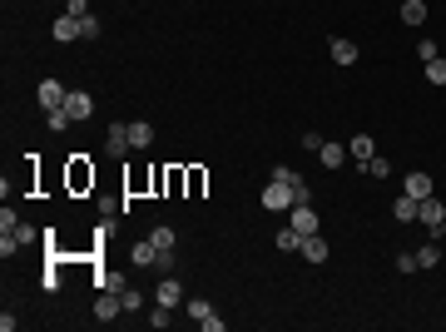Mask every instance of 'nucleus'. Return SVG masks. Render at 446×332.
I'll list each match as a JSON object with an SVG mask.
<instances>
[{"label": "nucleus", "mask_w": 446, "mask_h": 332, "mask_svg": "<svg viewBox=\"0 0 446 332\" xmlns=\"http://www.w3.org/2000/svg\"><path fill=\"white\" fill-rule=\"evenodd\" d=\"M184 308H189V317H194L203 332H223V317L213 312V303H203V298H184Z\"/></svg>", "instance_id": "1"}, {"label": "nucleus", "mask_w": 446, "mask_h": 332, "mask_svg": "<svg viewBox=\"0 0 446 332\" xmlns=\"http://www.w3.org/2000/svg\"><path fill=\"white\" fill-rule=\"evenodd\" d=\"M154 303H159V308H184V283L164 273V278H159V288H154Z\"/></svg>", "instance_id": "2"}, {"label": "nucleus", "mask_w": 446, "mask_h": 332, "mask_svg": "<svg viewBox=\"0 0 446 332\" xmlns=\"http://www.w3.org/2000/svg\"><path fill=\"white\" fill-rule=\"evenodd\" d=\"M263 208L288 213V208H293V189H288V184H278V179H268V189H263Z\"/></svg>", "instance_id": "3"}, {"label": "nucleus", "mask_w": 446, "mask_h": 332, "mask_svg": "<svg viewBox=\"0 0 446 332\" xmlns=\"http://www.w3.org/2000/svg\"><path fill=\"white\" fill-rule=\"evenodd\" d=\"M288 224H293L303 238L317 233V208H312V203H293V208H288Z\"/></svg>", "instance_id": "4"}, {"label": "nucleus", "mask_w": 446, "mask_h": 332, "mask_svg": "<svg viewBox=\"0 0 446 332\" xmlns=\"http://www.w3.org/2000/svg\"><path fill=\"white\" fill-rule=\"evenodd\" d=\"M120 312H124V298L120 293H99L94 298V322H120Z\"/></svg>", "instance_id": "5"}, {"label": "nucleus", "mask_w": 446, "mask_h": 332, "mask_svg": "<svg viewBox=\"0 0 446 332\" xmlns=\"http://www.w3.org/2000/svg\"><path fill=\"white\" fill-rule=\"evenodd\" d=\"M417 218H422V224H426V229H431V233H436V229H441V224H446V203H441V199H431V194H426V199H422V208H417Z\"/></svg>", "instance_id": "6"}, {"label": "nucleus", "mask_w": 446, "mask_h": 332, "mask_svg": "<svg viewBox=\"0 0 446 332\" xmlns=\"http://www.w3.org/2000/svg\"><path fill=\"white\" fill-rule=\"evenodd\" d=\"M134 144H129V124H115V129H109V139H104V154L109 159H124Z\"/></svg>", "instance_id": "7"}, {"label": "nucleus", "mask_w": 446, "mask_h": 332, "mask_svg": "<svg viewBox=\"0 0 446 332\" xmlns=\"http://www.w3.org/2000/svg\"><path fill=\"white\" fill-rule=\"evenodd\" d=\"M65 85L60 80H40V89H35V99H40V109H55V104H65Z\"/></svg>", "instance_id": "8"}, {"label": "nucleus", "mask_w": 446, "mask_h": 332, "mask_svg": "<svg viewBox=\"0 0 446 332\" xmlns=\"http://www.w3.org/2000/svg\"><path fill=\"white\" fill-rule=\"evenodd\" d=\"M65 109H70V120H89V115H94V99H89L85 89H70V94H65Z\"/></svg>", "instance_id": "9"}, {"label": "nucleus", "mask_w": 446, "mask_h": 332, "mask_svg": "<svg viewBox=\"0 0 446 332\" xmlns=\"http://www.w3.org/2000/svg\"><path fill=\"white\" fill-rule=\"evenodd\" d=\"M347 154H352V159L362 164V169H367V159L377 154V139H372V134H352V139H347Z\"/></svg>", "instance_id": "10"}, {"label": "nucleus", "mask_w": 446, "mask_h": 332, "mask_svg": "<svg viewBox=\"0 0 446 332\" xmlns=\"http://www.w3.org/2000/svg\"><path fill=\"white\" fill-rule=\"evenodd\" d=\"M129 263H134V268H154V263H159V248H154V238H139V243L129 248Z\"/></svg>", "instance_id": "11"}, {"label": "nucleus", "mask_w": 446, "mask_h": 332, "mask_svg": "<svg viewBox=\"0 0 446 332\" xmlns=\"http://www.w3.org/2000/svg\"><path fill=\"white\" fill-rule=\"evenodd\" d=\"M273 243H278V253H298V248H303V233H298L293 224H283V229L273 233Z\"/></svg>", "instance_id": "12"}, {"label": "nucleus", "mask_w": 446, "mask_h": 332, "mask_svg": "<svg viewBox=\"0 0 446 332\" xmlns=\"http://www.w3.org/2000/svg\"><path fill=\"white\" fill-rule=\"evenodd\" d=\"M317 159L327 164V169H343L352 154H347V144H322V149H317Z\"/></svg>", "instance_id": "13"}, {"label": "nucleus", "mask_w": 446, "mask_h": 332, "mask_svg": "<svg viewBox=\"0 0 446 332\" xmlns=\"http://www.w3.org/2000/svg\"><path fill=\"white\" fill-rule=\"evenodd\" d=\"M129 144H134V149H149V144H154V124H149V120H129Z\"/></svg>", "instance_id": "14"}, {"label": "nucleus", "mask_w": 446, "mask_h": 332, "mask_svg": "<svg viewBox=\"0 0 446 332\" xmlns=\"http://www.w3.org/2000/svg\"><path fill=\"white\" fill-rule=\"evenodd\" d=\"M308 263H327V238H317V233H308L303 238V248H298Z\"/></svg>", "instance_id": "15"}, {"label": "nucleus", "mask_w": 446, "mask_h": 332, "mask_svg": "<svg viewBox=\"0 0 446 332\" xmlns=\"http://www.w3.org/2000/svg\"><path fill=\"white\" fill-rule=\"evenodd\" d=\"M45 124H50V134H65L75 120H70V109H65V104H55V109H45Z\"/></svg>", "instance_id": "16"}, {"label": "nucleus", "mask_w": 446, "mask_h": 332, "mask_svg": "<svg viewBox=\"0 0 446 332\" xmlns=\"http://www.w3.org/2000/svg\"><path fill=\"white\" fill-rule=\"evenodd\" d=\"M327 50H332V65H357V45L352 40H332Z\"/></svg>", "instance_id": "17"}, {"label": "nucleus", "mask_w": 446, "mask_h": 332, "mask_svg": "<svg viewBox=\"0 0 446 332\" xmlns=\"http://www.w3.org/2000/svg\"><path fill=\"white\" fill-rule=\"evenodd\" d=\"M431 189H436V184H431V174H422V169H417V174H407V189H402V194H412V199H426Z\"/></svg>", "instance_id": "18"}, {"label": "nucleus", "mask_w": 446, "mask_h": 332, "mask_svg": "<svg viewBox=\"0 0 446 332\" xmlns=\"http://www.w3.org/2000/svg\"><path fill=\"white\" fill-rule=\"evenodd\" d=\"M402 25H426V0H402Z\"/></svg>", "instance_id": "19"}, {"label": "nucleus", "mask_w": 446, "mask_h": 332, "mask_svg": "<svg viewBox=\"0 0 446 332\" xmlns=\"http://www.w3.org/2000/svg\"><path fill=\"white\" fill-rule=\"evenodd\" d=\"M89 184H94V169H89L85 159H75L70 164V189H89Z\"/></svg>", "instance_id": "20"}, {"label": "nucleus", "mask_w": 446, "mask_h": 332, "mask_svg": "<svg viewBox=\"0 0 446 332\" xmlns=\"http://www.w3.org/2000/svg\"><path fill=\"white\" fill-rule=\"evenodd\" d=\"M417 208H422V199H412V194H402V199L392 203V213L402 218V224H417Z\"/></svg>", "instance_id": "21"}, {"label": "nucleus", "mask_w": 446, "mask_h": 332, "mask_svg": "<svg viewBox=\"0 0 446 332\" xmlns=\"http://www.w3.org/2000/svg\"><path fill=\"white\" fill-rule=\"evenodd\" d=\"M55 40H85L80 35V20L75 15H60V20H55Z\"/></svg>", "instance_id": "22"}, {"label": "nucleus", "mask_w": 446, "mask_h": 332, "mask_svg": "<svg viewBox=\"0 0 446 332\" xmlns=\"http://www.w3.org/2000/svg\"><path fill=\"white\" fill-rule=\"evenodd\" d=\"M94 283H99V293H124V288H129V283L120 278V273H99Z\"/></svg>", "instance_id": "23"}, {"label": "nucleus", "mask_w": 446, "mask_h": 332, "mask_svg": "<svg viewBox=\"0 0 446 332\" xmlns=\"http://www.w3.org/2000/svg\"><path fill=\"white\" fill-rule=\"evenodd\" d=\"M426 85H446V60H441V55L426 60Z\"/></svg>", "instance_id": "24"}, {"label": "nucleus", "mask_w": 446, "mask_h": 332, "mask_svg": "<svg viewBox=\"0 0 446 332\" xmlns=\"http://www.w3.org/2000/svg\"><path fill=\"white\" fill-rule=\"evenodd\" d=\"M417 263H422V268H436V263H441V248H436V243H422V248H417Z\"/></svg>", "instance_id": "25"}, {"label": "nucleus", "mask_w": 446, "mask_h": 332, "mask_svg": "<svg viewBox=\"0 0 446 332\" xmlns=\"http://www.w3.org/2000/svg\"><path fill=\"white\" fill-rule=\"evenodd\" d=\"M362 174H372V179H387V174H392V164H387V159H377V154H372Z\"/></svg>", "instance_id": "26"}, {"label": "nucleus", "mask_w": 446, "mask_h": 332, "mask_svg": "<svg viewBox=\"0 0 446 332\" xmlns=\"http://www.w3.org/2000/svg\"><path fill=\"white\" fill-rule=\"evenodd\" d=\"M288 189H293V203H312V189H308V184H303V174H298V179H293V184H288Z\"/></svg>", "instance_id": "27"}, {"label": "nucleus", "mask_w": 446, "mask_h": 332, "mask_svg": "<svg viewBox=\"0 0 446 332\" xmlns=\"http://www.w3.org/2000/svg\"><path fill=\"white\" fill-rule=\"evenodd\" d=\"M120 298H124V312H139V308H144V293H139V288H124Z\"/></svg>", "instance_id": "28"}, {"label": "nucleus", "mask_w": 446, "mask_h": 332, "mask_svg": "<svg viewBox=\"0 0 446 332\" xmlns=\"http://www.w3.org/2000/svg\"><path fill=\"white\" fill-rule=\"evenodd\" d=\"M169 322H174V308H154L149 312V327H169Z\"/></svg>", "instance_id": "29"}, {"label": "nucleus", "mask_w": 446, "mask_h": 332, "mask_svg": "<svg viewBox=\"0 0 446 332\" xmlns=\"http://www.w3.org/2000/svg\"><path fill=\"white\" fill-rule=\"evenodd\" d=\"M10 233H15V243H20V248H25V243H35V238H40V233H35V229H30V224H15V229H10Z\"/></svg>", "instance_id": "30"}, {"label": "nucleus", "mask_w": 446, "mask_h": 332, "mask_svg": "<svg viewBox=\"0 0 446 332\" xmlns=\"http://www.w3.org/2000/svg\"><path fill=\"white\" fill-rule=\"evenodd\" d=\"M65 15H75V20H85V15H89V0H65Z\"/></svg>", "instance_id": "31"}, {"label": "nucleus", "mask_w": 446, "mask_h": 332, "mask_svg": "<svg viewBox=\"0 0 446 332\" xmlns=\"http://www.w3.org/2000/svg\"><path fill=\"white\" fill-rule=\"evenodd\" d=\"M149 238H154V248H174V229H154Z\"/></svg>", "instance_id": "32"}, {"label": "nucleus", "mask_w": 446, "mask_h": 332, "mask_svg": "<svg viewBox=\"0 0 446 332\" xmlns=\"http://www.w3.org/2000/svg\"><path fill=\"white\" fill-rule=\"evenodd\" d=\"M80 35L94 40V35H99V15H85V20H80Z\"/></svg>", "instance_id": "33"}, {"label": "nucleus", "mask_w": 446, "mask_h": 332, "mask_svg": "<svg viewBox=\"0 0 446 332\" xmlns=\"http://www.w3.org/2000/svg\"><path fill=\"white\" fill-rule=\"evenodd\" d=\"M422 263H417V253H397V273H417Z\"/></svg>", "instance_id": "34"}, {"label": "nucleus", "mask_w": 446, "mask_h": 332, "mask_svg": "<svg viewBox=\"0 0 446 332\" xmlns=\"http://www.w3.org/2000/svg\"><path fill=\"white\" fill-rule=\"evenodd\" d=\"M417 55H422V65H426V60H436L441 50H436V40H422V45H417Z\"/></svg>", "instance_id": "35"}, {"label": "nucleus", "mask_w": 446, "mask_h": 332, "mask_svg": "<svg viewBox=\"0 0 446 332\" xmlns=\"http://www.w3.org/2000/svg\"><path fill=\"white\" fill-rule=\"evenodd\" d=\"M273 179H278V184H293V179H298V169H288V164H278V169H273Z\"/></svg>", "instance_id": "36"}, {"label": "nucleus", "mask_w": 446, "mask_h": 332, "mask_svg": "<svg viewBox=\"0 0 446 332\" xmlns=\"http://www.w3.org/2000/svg\"><path fill=\"white\" fill-rule=\"evenodd\" d=\"M10 253H20V243H15V233H6V238H0V258H10Z\"/></svg>", "instance_id": "37"}, {"label": "nucleus", "mask_w": 446, "mask_h": 332, "mask_svg": "<svg viewBox=\"0 0 446 332\" xmlns=\"http://www.w3.org/2000/svg\"><path fill=\"white\" fill-rule=\"evenodd\" d=\"M189 194H203V169H189Z\"/></svg>", "instance_id": "38"}, {"label": "nucleus", "mask_w": 446, "mask_h": 332, "mask_svg": "<svg viewBox=\"0 0 446 332\" xmlns=\"http://www.w3.org/2000/svg\"><path fill=\"white\" fill-rule=\"evenodd\" d=\"M431 238H446V224H441V229H436V233H431Z\"/></svg>", "instance_id": "39"}]
</instances>
